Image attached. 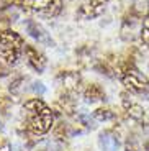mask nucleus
Here are the masks:
<instances>
[{
    "instance_id": "1",
    "label": "nucleus",
    "mask_w": 149,
    "mask_h": 151,
    "mask_svg": "<svg viewBox=\"0 0 149 151\" xmlns=\"http://www.w3.org/2000/svg\"><path fill=\"white\" fill-rule=\"evenodd\" d=\"M25 40L20 33L13 30L0 31V61L8 68H13L20 63L25 49Z\"/></svg>"
},
{
    "instance_id": "2",
    "label": "nucleus",
    "mask_w": 149,
    "mask_h": 151,
    "mask_svg": "<svg viewBox=\"0 0 149 151\" xmlns=\"http://www.w3.org/2000/svg\"><path fill=\"white\" fill-rule=\"evenodd\" d=\"M118 76L128 94H133V95H148L149 94V79L136 66L123 64L120 68Z\"/></svg>"
},
{
    "instance_id": "3",
    "label": "nucleus",
    "mask_w": 149,
    "mask_h": 151,
    "mask_svg": "<svg viewBox=\"0 0 149 151\" xmlns=\"http://www.w3.org/2000/svg\"><path fill=\"white\" fill-rule=\"evenodd\" d=\"M18 4L21 8L44 18H54L62 10V0H18Z\"/></svg>"
},
{
    "instance_id": "4",
    "label": "nucleus",
    "mask_w": 149,
    "mask_h": 151,
    "mask_svg": "<svg viewBox=\"0 0 149 151\" xmlns=\"http://www.w3.org/2000/svg\"><path fill=\"white\" fill-rule=\"evenodd\" d=\"M54 125V113L51 109H46L43 112L31 113L26 118V130L34 136H43L52 128Z\"/></svg>"
},
{
    "instance_id": "5",
    "label": "nucleus",
    "mask_w": 149,
    "mask_h": 151,
    "mask_svg": "<svg viewBox=\"0 0 149 151\" xmlns=\"http://www.w3.org/2000/svg\"><path fill=\"white\" fill-rule=\"evenodd\" d=\"M121 105H123L125 112L128 113L130 118H133L134 122H138V123H141V125H149V113L144 110V107H143L141 104L133 100L130 95H123Z\"/></svg>"
},
{
    "instance_id": "6",
    "label": "nucleus",
    "mask_w": 149,
    "mask_h": 151,
    "mask_svg": "<svg viewBox=\"0 0 149 151\" xmlns=\"http://www.w3.org/2000/svg\"><path fill=\"white\" fill-rule=\"evenodd\" d=\"M108 5V0H87L85 4L80 5L77 12V17L80 20H93L98 18L105 12Z\"/></svg>"
},
{
    "instance_id": "7",
    "label": "nucleus",
    "mask_w": 149,
    "mask_h": 151,
    "mask_svg": "<svg viewBox=\"0 0 149 151\" xmlns=\"http://www.w3.org/2000/svg\"><path fill=\"white\" fill-rule=\"evenodd\" d=\"M23 56H25L26 64L31 69H34L36 72H43L46 68V58L41 51H38V48H34L33 45H25L23 49Z\"/></svg>"
},
{
    "instance_id": "8",
    "label": "nucleus",
    "mask_w": 149,
    "mask_h": 151,
    "mask_svg": "<svg viewBox=\"0 0 149 151\" xmlns=\"http://www.w3.org/2000/svg\"><path fill=\"white\" fill-rule=\"evenodd\" d=\"M84 97L89 102H98V100H103L105 99V92L98 84H89L84 89Z\"/></svg>"
},
{
    "instance_id": "9",
    "label": "nucleus",
    "mask_w": 149,
    "mask_h": 151,
    "mask_svg": "<svg viewBox=\"0 0 149 151\" xmlns=\"http://www.w3.org/2000/svg\"><path fill=\"white\" fill-rule=\"evenodd\" d=\"M49 109L48 104L41 99H30L23 104V110H26V115H31V113H38V112H43V110Z\"/></svg>"
},
{
    "instance_id": "10",
    "label": "nucleus",
    "mask_w": 149,
    "mask_h": 151,
    "mask_svg": "<svg viewBox=\"0 0 149 151\" xmlns=\"http://www.w3.org/2000/svg\"><path fill=\"white\" fill-rule=\"evenodd\" d=\"M59 79L62 81V86L66 91H74L75 87H77L79 81H80V77L75 72H62L59 76Z\"/></svg>"
},
{
    "instance_id": "11",
    "label": "nucleus",
    "mask_w": 149,
    "mask_h": 151,
    "mask_svg": "<svg viewBox=\"0 0 149 151\" xmlns=\"http://www.w3.org/2000/svg\"><path fill=\"white\" fill-rule=\"evenodd\" d=\"M93 117L100 122H108L112 118H115V112L112 109H107V107H100V109H97L93 112Z\"/></svg>"
},
{
    "instance_id": "12",
    "label": "nucleus",
    "mask_w": 149,
    "mask_h": 151,
    "mask_svg": "<svg viewBox=\"0 0 149 151\" xmlns=\"http://www.w3.org/2000/svg\"><path fill=\"white\" fill-rule=\"evenodd\" d=\"M141 41L144 43V46L149 49V10L146 13L144 20H143V28H141Z\"/></svg>"
},
{
    "instance_id": "13",
    "label": "nucleus",
    "mask_w": 149,
    "mask_h": 151,
    "mask_svg": "<svg viewBox=\"0 0 149 151\" xmlns=\"http://www.w3.org/2000/svg\"><path fill=\"white\" fill-rule=\"evenodd\" d=\"M8 76V66H5L2 61H0V79L2 77H7Z\"/></svg>"
},
{
    "instance_id": "14",
    "label": "nucleus",
    "mask_w": 149,
    "mask_h": 151,
    "mask_svg": "<svg viewBox=\"0 0 149 151\" xmlns=\"http://www.w3.org/2000/svg\"><path fill=\"white\" fill-rule=\"evenodd\" d=\"M0 151H10V145L7 140H0Z\"/></svg>"
}]
</instances>
